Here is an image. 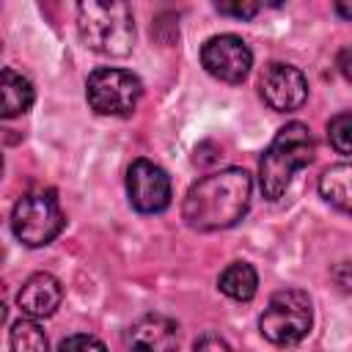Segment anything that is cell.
Instances as JSON below:
<instances>
[{
	"label": "cell",
	"mask_w": 352,
	"mask_h": 352,
	"mask_svg": "<svg viewBox=\"0 0 352 352\" xmlns=\"http://www.w3.org/2000/svg\"><path fill=\"white\" fill-rule=\"evenodd\" d=\"M253 179L245 168H223L198 179L182 204V217L195 231H220L236 226L250 206Z\"/></svg>",
	"instance_id": "cell-1"
},
{
	"label": "cell",
	"mask_w": 352,
	"mask_h": 352,
	"mask_svg": "<svg viewBox=\"0 0 352 352\" xmlns=\"http://www.w3.org/2000/svg\"><path fill=\"white\" fill-rule=\"evenodd\" d=\"M316 154L314 135L305 124L292 121L272 138L270 148L258 160V184L267 201H278L286 187L292 184V176L305 168Z\"/></svg>",
	"instance_id": "cell-2"
},
{
	"label": "cell",
	"mask_w": 352,
	"mask_h": 352,
	"mask_svg": "<svg viewBox=\"0 0 352 352\" xmlns=\"http://www.w3.org/2000/svg\"><path fill=\"white\" fill-rule=\"evenodd\" d=\"M77 30L88 50L107 58H124L135 44V19L126 3H80Z\"/></svg>",
	"instance_id": "cell-3"
},
{
	"label": "cell",
	"mask_w": 352,
	"mask_h": 352,
	"mask_svg": "<svg viewBox=\"0 0 352 352\" xmlns=\"http://www.w3.org/2000/svg\"><path fill=\"white\" fill-rule=\"evenodd\" d=\"M311 322H314V311H311L308 292L280 289L270 297L258 319V330L275 346H294L308 336Z\"/></svg>",
	"instance_id": "cell-4"
},
{
	"label": "cell",
	"mask_w": 352,
	"mask_h": 352,
	"mask_svg": "<svg viewBox=\"0 0 352 352\" xmlns=\"http://www.w3.org/2000/svg\"><path fill=\"white\" fill-rule=\"evenodd\" d=\"M63 212L52 190L25 192L11 212V231L28 248H44L63 231Z\"/></svg>",
	"instance_id": "cell-5"
},
{
	"label": "cell",
	"mask_w": 352,
	"mask_h": 352,
	"mask_svg": "<svg viewBox=\"0 0 352 352\" xmlns=\"http://www.w3.org/2000/svg\"><path fill=\"white\" fill-rule=\"evenodd\" d=\"M85 96L91 110L99 116H129L143 96V82L126 69L102 66L88 74Z\"/></svg>",
	"instance_id": "cell-6"
},
{
	"label": "cell",
	"mask_w": 352,
	"mask_h": 352,
	"mask_svg": "<svg viewBox=\"0 0 352 352\" xmlns=\"http://www.w3.org/2000/svg\"><path fill=\"white\" fill-rule=\"evenodd\" d=\"M201 63L212 77H217L228 85H239L253 66V52L239 36L220 33V36H212L204 41Z\"/></svg>",
	"instance_id": "cell-7"
},
{
	"label": "cell",
	"mask_w": 352,
	"mask_h": 352,
	"mask_svg": "<svg viewBox=\"0 0 352 352\" xmlns=\"http://www.w3.org/2000/svg\"><path fill=\"white\" fill-rule=\"evenodd\" d=\"M126 195L129 204L143 214L162 212L170 204V179L151 160H135L126 170Z\"/></svg>",
	"instance_id": "cell-8"
},
{
	"label": "cell",
	"mask_w": 352,
	"mask_h": 352,
	"mask_svg": "<svg viewBox=\"0 0 352 352\" xmlns=\"http://www.w3.org/2000/svg\"><path fill=\"white\" fill-rule=\"evenodd\" d=\"M258 91H261V99L278 110V113H292V110H300L308 99V80L305 74L292 66V63H270L258 80Z\"/></svg>",
	"instance_id": "cell-9"
},
{
	"label": "cell",
	"mask_w": 352,
	"mask_h": 352,
	"mask_svg": "<svg viewBox=\"0 0 352 352\" xmlns=\"http://www.w3.org/2000/svg\"><path fill=\"white\" fill-rule=\"evenodd\" d=\"M179 327L162 314H146L126 330L129 352H176Z\"/></svg>",
	"instance_id": "cell-10"
},
{
	"label": "cell",
	"mask_w": 352,
	"mask_h": 352,
	"mask_svg": "<svg viewBox=\"0 0 352 352\" xmlns=\"http://www.w3.org/2000/svg\"><path fill=\"white\" fill-rule=\"evenodd\" d=\"M60 300H63V286L50 272L30 275L22 283L19 294H16V305H19V311L28 319H47V316H52L58 311Z\"/></svg>",
	"instance_id": "cell-11"
},
{
	"label": "cell",
	"mask_w": 352,
	"mask_h": 352,
	"mask_svg": "<svg viewBox=\"0 0 352 352\" xmlns=\"http://www.w3.org/2000/svg\"><path fill=\"white\" fill-rule=\"evenodd\" d=\"M319 192L330 206L352 217V162L330 165L319 176Z\"/></svg>",
	"instance_id": "cell-12"
},
{
	"label": "cell",
	"mask_w": 352,
	"mask_h": 352,
	"mask_svg": "<svg viewBox=\"0 0 352 352\" xmlns=\"http://www.w3.org/2000/svg\"><path fill=\"white\" fill-rule=\"evenodd\" d=\"M0 94H3V110H0L3 118H14V116L28 113L33 104V96H36L33 82L11 66H6L0 74Z\"/></svg>",
	"instance_id": "cell-13"
},
{
	"label": "cell",
	"mask_w": 352,
	"mask_h": 352,
	"mask_svg": "<svg viewBox=\"0 0 352 352\" xmlns=\"http://www.w3.org/2000/svg\"><path fill=\"white\" fill-rule=\"evenodd\" d=\"M217 286L226 297H231L236 302H248V300H253V294L258 289V275L248 261H234L220 272Z\"/></svg>",
	"instance_id": "cell-14"
},
{
	"label": "cell",
	"mask_w": 352,
	"mask_h": 352,
	"mask_svg": "<svg viewBox=\"0 0 352 352\" xmlns=\"http://www.w3.org/2000/svg\"><path fill=\"white\" fill-rule=\"evenodd\" d=\"M8 352H47V336L33 319H19L8 330Z\"/></svg>",
	"instance_id": "cell-15"
},
{
	"label": "cell",
	"mask_w": 352,
	"mask_h": 352,
	"mask_svg": "<svg viewBox=\"0 0 352 352\" xmlns=\"http://www.w3.org/2000/svg\"><path fill=\"white\" fill-rule=\"evenodd\" d=\"M327 140L338 154H352V110L336 113L327 121Z\"/></svg>",
	"instance_id": "cell-16"
},
{
	"label": "cell",
	"mask_w": 352,
	"mask_h": 352,
	"mask_svg": "<svg viewBox=\"0 0 352 352\" xmlns=\"http://www.w3.org/2000/svg\"><path fill=\"white\" fill-rule=\"evenodd\" d=\"M58 352H107V346L94 336L74 333V336H69L58 344Z\"/></svg>",
	"instance_id": "cell-17"
},
{
	"label": "cell",
	"mask_w": 352,
	"mask_h": 352,
	"mask_svg": "<svg viewBox=\"0 0 352 352\" xmlns=\"http://www.w3.org/2000/svg\"><path fill=\"white\" fill-rule=\"evenodd\" d=\"M214 8L220 14H231V16H239V19H250L258 14V3H214Z\"/></svg>",
	"instance_id": "cell-18"
},
{
	"label": "cell",
	"mask_w": 352,
	"mask_h": 352,
	"mask_svg": "<svg viewBox=\"0 0 352 352\" xmlns=\"http://www.w3.org/2000/svg\"><path fill=\"white\" fill-rule=\"evenodd\" d=\"M192 352H231V346H228L220 336L209 333V336H201V338L195 341V349H192Z\"/></svg>",
	"instance_id": "cell-19"
},
{
	"label": "cell",
	"mask_w": 352,
	"mask_h": 352,
	"mask_svg": "<svg viewBox=\"0 0 352 352\" xmlns=\"http://www.w3.org/2000/svg\"><path fill=\"white\" fill-rule=\"evenodd\" d=\"M336 66H338V72H341L346 80H352V47H344V50L336 55Z\"/></svg>",
	"instance_id": "cell-20"
},
{
	"label": "cell",
	"mask_w": 352,
	"mask_h": 352,
	"mask_svg": "<svg viewBox=\"0 0 352 352\" xmlns=\"http://www.w3.org/2000/svg\"><path fill=\"white\" fill-rule=\"evenodd\" d=\"M336 14H338V16H344V19H352V3L338 0V3H336Z\"/></svg>",
	"instance_id": "cell-21"
}]
</instances>
